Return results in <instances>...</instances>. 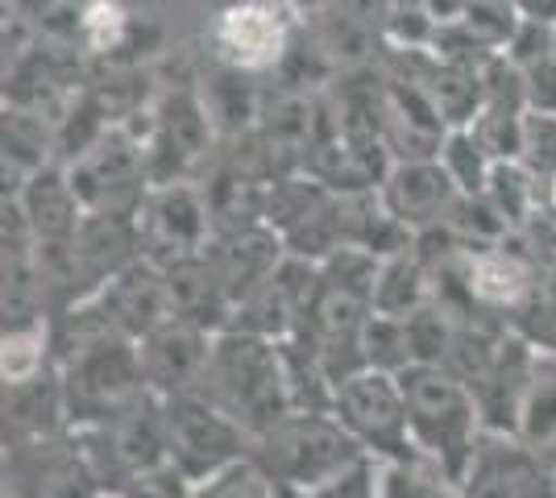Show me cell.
Returning a JSON list of instances; mask_svg holds the SVG:
<instances>
[{"label": "cell", "instance_id": "26", "mask_svg": "<svg viewBox=\"0 0 556 498\" xmlns=\"http://www.w3.org/2000/svg\"><path fill=\"white\" fill-rule=\"evenodd\" d=\"M424 304H432V270H428V261H424L416 245L403 250V254L382 258L378 283H374V311L407 320Z\"/></svg>", "mask_w": 556, "mask_h": 498}, {"label": "cell", "instance_id": "40", "mask_svg": "<svg viewBox=\"0 0 556 498\" xmlns=\"http://www.w3.org/2000/svg\"><path fill=\"white\" fill-rule=\"evenodd\" d=\"M416 4L424 9V17L437 25V29H453V25H465L473 0H416Z\"/></svg>", "mask_w": 556, "mask_h": 498}, {"label": "cell", "instance_id": "8", "mask_svg": "<svg viewBox=\"0 0 556 498\" xmlns=\"http://www.w3.org/2000/svg\"><path fill=\"white\" fill-rule=\"evenodd\" d=\"M166 420V465L179 470L191 486H204L212 477L229 474L232 465L254 457V436L225 416L220 407L195 395L163 399Z\"/></svg>", "mask_w": 556, "mask_h": 498}, {"label": "cell", "instance_id": "22", "mask_svg": "<svg viewBox=\"0 0 556 498\" xmlns=\"http://www.w3.org/2000/svg\"><path fill=\"white\" fill-rule=\"evenodd\" d=\"M54 432H71L59 366H50L34 379L4 382V445L38 440V436H54Z\"/></svg>", "mask_w": 556, "mask_h": 498}, {"label": "cell", "instance_id": "17", "mask_svg": "<svg viewBox=\"0 0 556 498\" xmlns=\"http://www.w3.org/2000/svg\"><path fill=\"white\" fill-rule=\"evenodd\" d=\"M316 286H320V266L287 254V261L278 266L275 274L237 308L232 324L245 332H257L266 341H291L303 329L307 311H312Z\"/></svg>", "mask_w": 556, "mask_h": 498}, {"label": "cell", "instance_id": "29", "mask_svg": "<svg viewBox=\"0 0 556 498\" xmlns=\"http://www.w3.org/2000/svg\"><path fill=\"white\" fill-rule=\"evenodd\" d=\"M362 357L370 370H387V374H403L407 366H416V345H412V324L399 316H382L374 311L366 336H362Z\"/></svg>", "mask_w": 556, "mask_h": 498}, {"label": "cell", "instance_id": "35", "mask_svg": "<svg viewBox=\"0 0 556 498\" xmlns=\"http://www.w3.org/2000/svg\"><path fill=\"white\" fill-rule=\"evenodd\" d=\"M195 498H282L270 477L257 470V461H241V465H232L229 474L212 477L204 486H195Z\"/></svg>", "mask_w": 556, "mask_h": 498}, {"label": "cell", "instance_id": "42", "mask_svg": "<svg viewBox=\"0 0 556 498\" xmlns=\"http://www.w3.org/2000/svg\"><path fill=\"white\" fill-rule=\"evenodd\" d=\"M548 208H553V216H556V183L548 188Z\"/></svg>", "mask_w": 556, "mask_h": 498}, {"label": "cell", "instance_id": "41", "mask_svg": "<svg viewBox=\"0 0 556 498\" xmlns=\"http://www.w3.org/2000/svg\"><path fill=\"white\" fill-rule=\"evenodd\" d=\"M337 9H345V13H353L357 22L374 25V29L382 34L387 17L394 13V0H337Z\"/></svg>", "mask_w": 556, "mask_h": 498}, {"label": "cell", "instance_id": "27", "mask_svg": "<svg viewBox=\"0 0 556 498\" xmlns=\"http://www.w3.org/2000/svg\"><path fill=\"white\" fill-rule=\"evenodd\" d=\"M486 195L490 204L498 208V216L507 220L510 229H523L528 220H532L540 208H544V200H548V191L544 183L535 179L528 166L519 163V158H507V163H494L486 179Z\"/></svg>", "mask_w": 556, "mask_h": 498}, {"label": "cell", "instance_id": "1", "mask_svg": "<svg viewBox=\"0 0 556 498\" xmlns=\"http://www.w3.org/2000/svg\"><path fill=\"white\" fill-rule=\"evenodd\" d=\"M54 332H59L54 366H59L63 395H67L71 427L100 424L150 391L138 341L96 329L79 311H63L54 320Z\"/></svg>", "mask_w": 556, "mask_h": 498}, {"label": "cell", "instance_id": "11", "mask_svg": "<svg viewBox=\"0 0 556 498\" xmlns=\"http://www.w3.org/2000/svg\"><path fill=\"white\" fill-rule=\"evenodd\" d=\"M4 498H109L75 432L4 445Z\"/></svg>", "mask_w": 556, "mask_h": 498}, {"label": "cell", "instance_id": "33", "mask_svg": "<svg viewBox=\"0 0 556 498\" xmlns=\"http://www.w3.org/2000/svg\"><path fill=\"white\" fill-rule=\"evenodd\" d=\"M519 163L544 183V191L556 183V113H535L523 117V142H519Z\"/></svg>", "mask_w": 556, "mask_h": 498}, {"label": "cell", "instance_id": "10", "mask_svg": "<svg viewBox=\"0 0 556 498\" xmlns=\"http://www.w3.org/2000/svg\"><path fill=\"white\" fill-rule=\"evenodd\" d=\"M134 225H138L141 258L154 266H179L187 258H200L216 238V220L200 179L150 188L134 213Z\"/></svg>", "mask_w": 556, "mask_h": 498}, {"label": "cell", "instance_id": "20", "mask_svg": "<svg viewBox=\"0 0 556 498\" xmlns=\"http://www.w3.org/2000/svg\"><path fill=\"white\" fill-rule=\"evenodd\" d=\"M532 366H535V345L510 329L507 336H503L494 361H490L478 379L469 382V391H473V399H478V411H482L486 436H503V440L515 436L519 407H523L528 379H532Z\"/></svg>", "mask_w": 556, "mask_h": 498}, {"label": "cell", "instance_id": "2", "mask_svg": "<svg viewBox=\"0 0 556 498\" xmlns=\"http://www.w3.org/2000/svg\"><path fill=\"white\" fill-rule=\"evenodd\" d=\"M200 395L212 399L225 416H232L254 440L295 411L282 345L237 329V324L216 332Z\"/></svg>", "mask_w": 556, "mask_h": 498}, {"label": "cell", "instance_id": "38", "mask_svg": "<svg viewBox=\"0 0 556 498\" xmlns=\"http://www.w3.org/2000/svg\"><path fill=\"white\" fill-rule=\"evenodd\" d=\"M116 498H195V486H191L179 470L163 465V470H154V474L138 477L125 495H116Z\"/></svg>", "mask_w": 556, "mask_h": 498}, {"label": "cell", "instance_id": "3", "mask_svg": "<svg viewBox=\"0 0 556 498\" xmlns=\"http://www.w3.org/2000/svg\"><path fill=\"white\" fill-rule=\"evenodd\" d=\"M399 382H403L412 440L419 457H428L432 465H441L444 474L462 482L478 445L486 440L482 411H478L469 382H462L444 366H407Z\"/></svg>", "mask_w": 556, "mask_h": 498}, {"label": "cell", "instance_id": "13", "mask_svg": "<svg viewBox=\"0 0 556 498\" xmlns=\"http://www.w3.org/2000/svg\"><path fill=\"white\" fill-rule=\"evenodd\" d=\"M71 311H79L88 324L125 336V341H146L150 332L166 324L175 316V299H170V279H166L163 266L154 261H134L125 266L116 279L96 291L92 299L75 304Z\"/></svg>", "mask_w": 556, "mask_h": 498}, {"label": "cell", "instance_id": "19", "mask_svg": "<svg viewBox=\"0 0 556 498\" xmlns=\"http://www.w3.org/2000/svg\"><path fill=\"white\" fill-rule=\"evenodd\" d=\"M378 195L391 208L394 220H403L419 238V233H428V229H437V225L448 220L462 191L448 179L441 158H407V163H394L387 170Z\"/></svg>", "mask_w": 556, "mask_h": 498}, {"label": "cell", "instance_id": "24", "mask_svg": "<svg viewBox=\"0 0 556 498\" xmlns=\"http://www.w3.org/2000/svg\"><path fill=\"white\" fill-rule=\"evenodd\" d=\"M510 440L523 452H532L535 461H548L556 452V354L535 349L528 395H523L519 424H515Z\"/></svg>", "mask_w": 556, "mask_h": 498}, {"label": "cell", "instance_id": "30", "mask_svg": "<svg viewBox=\"0 0 556 498\" xmlns=\"http://www.w3.org/2000/svg\"><path fill=\"white\" fill-rule=\"evenodd\" d=\"M441 166L448 170V179L457 183L462 195H482L486 191V179L494 170V158L486 154V145L473 138V129L462 125V129H448V138L441 145Z\"/></svg>", "mask_w": 556, "mask_h": 498}, {"label": "cell", "instance_id": "14", "mask_svg": "<svg viewBox=\"0 0 556 498\" xmlns=\"http://www.w3.org/2000/svg\"><path fill=\"white\" fill-rule=\"evenodd\" d=\"M370 316H374V299L366 291H353V286H341L320 274L312 311H307V320H303V329L295 336L320 357L328 379L341 382L353 370H366L362 336H366Z\"/></svg>", "mask_w": 556, "mask_h": 498}, {"label": "cell", "instance_id": "6", "mask_svg": "<svg viewBox=\"0 0 556 498\" xmlns=\"http://www.w3.org/2000/svg\"><path fill=\"white\" fill-rule=\"evenodd\" d=\"M84 445V457L100 477L104 495H125L138 477L154 474L166 465V420L163 399L154 391L138 395L129 407L113 411L109 420L88 427H71Z\"/></svg>", "mask_w": 556, "mask_h": 498}, {"label": "cell", "instance_id": "36", "mask_svg": "<svg viewBox=\"0 0 556 498\" xmlns=\"http://www.w3.org/2000/svg\"><path fill=\"white\" fill-rule=\"evenodd\" d=\"M503 54H507L519 72H528V67H535V63L553 59L556 54V25L519 17V25H515V34H510V42H507Z\"/></svg>", "mask_w": 556, "mask_h": 498}, {"label": "cell", "instance_id": "5", "mask_svg": "<svg viewBox=\"0 0 556 498\" xmlns=\"http://www.w3.org/2000/svg\"><path fill=\"white\" fill-rule=\"evenodd\" d=\"M141 138L154 188L204 179L220 145V129L212 120L200 84H170L150 95V104L141 108Z\"/></svg>", "mask_w": 556, "mask_h": 498}, {"label": "cell", "instance_id": "16", "mask_svg": "<svg viewBox=\"0 0 556 498\" xmlns=\"http://www.w3.org/2000/svg\"><path fill=\"white\" fill-rule=\"evenodd\" d=\"M216 332L187 320V316H170L166 324L150 332L141 341V370H146V386L159 399H175V395H195L208 374V357Z\"/></svg>", "mask_w": 556, "mask_h": 498}, {"label": "cell", "instance_id": "32", "mask_svg": "<svg viewBox=\"0 0 556 498\" xmlns=\"http://www.w3.org/2000/svg\"><path fill=\"white\" fill-rule=\"evenodd\" d=\"M510 329L519 332L523 341H532L535 349L556 354V266L540 274L528 304L510 316Z\"/></svg>", "mask_w": 556, "mask_h": 498}, {"label": "cell", "instance_id": "21", "mask_svg": "<svg viewBox=\"0 0 556 498\" xmlns=\"http://www.w3.org/2000/svg\"><path fill=\"white\" fill-rule=\"evenodd\" d=\"M4 200H17V208L25 213L42 250L67 245L75 238V229H79V220H84V204L71 191L67 166L63 163H50L42 170H34L22 188L13 191V195H4Z\"/></svg>", "mask_w": 556, "mask_h": 498}, {"label": "cell", "instance_id": "28", "mask_svg": "<svg viewBox=\"0 0 556 498\" xmlns=\"http://www.w3.org/2000/svg\"><path fill=\"white\" fill-rule=\"evenodd\" d=\"M59 354V332H54V316L47 320H29V324H13L4 329V354H0V370L4 382L34 379L54 366Z\"/></svg>", "mask_w": 556, "mask_h": 498}, {"label": "cell", "instance_id": "31", "mask_svg": "<svg viewBox=\"0 0 556 498\" xmlns=\"http://www.w3.org/2000/svg\"><path fill=\"white\" fill-rule=\"evenodd\" d=\"M382 498H462V486L428 457H416V461L382 465Z\"/></svg>", "mask_w": 556, "mask_h": 498}, {"label": "cell", "instance_id": "25", "mask_svg": "<svg viewBox=\"0 0 556 498\" xmlns=\"http://www.w3.org/2000/svg\"><path fill=\"white\" fill-rule=\"evenodd\" d=\"M528 461H532V452H523L515 440L486 436L473 452L465 477L457 482L462 498H519L523 495Z\"/></svg>", "mask_w": 556, "mask_h": 498}, {"label": "cell", "instance_id": "9", "mask_svg": "<svg viewBox=\"0 0 556 498\" xmlns=\"http://www.w3.org/2000/svg\"><path fill=\"white\" fill-rule=\"evenodd\" d=\"M332 416L382 465H399V461H416L419 457L416 440H412V420H407V399H403L399 374L370 370V366L353 370L332 391Z\"/></svg>", "mask_w": 556, "mask_h": 498}, {"label": "cell", "instance_id": "37", "mask_svg": "<svg viewBox=\"0 0 556 498\" xmlns=\"http://www.w3.org/2000/svg\"><path fill=\"white\" fill-rule=\"evenodd\" d=\"M300 498H382V465L374 457H366L362 465H353L341 477H332V482H325V486H316V490H307Z\"/></svg>", "mask_w": 556, "mask_h": 498}, {"label": "cell", "instance_id": "34", "mask_svg": "<svg viewBox=\"0 0 556 498\" xmlns=\"http://www.w3.org/2000/svg\"><path fill=\"white\" fill-rule=\"evenodd\" d=\"M523 117L519 108H490L482 104V113L473 117V138L486 145V154L494 163H507V158H519V142H523Z\"/></svg>", "mask_w": 556, "mask_h": 498}, {"label": "cell", "instance_id": "23", "mask_svg": "<svg viewBox=\"0 0 556 498\" xmlns=\"http://www.w3.org/2000/svg\"><path fill=\"white\" fill-rule=\"evenodd\" d=\"M200 92L208 100V113L216 120V129H220V142L250 138L262 113H266V100H270L257 88V75L232 72V67H220V63H212V72H204Z\"/></svg>", "mask_w": 556, "mask_h": 498}, {"label": "cell", "instance_id": "7", "mask_svg": "<svg viewBox=\"0 0 556 498\" xmlns=\"http://www.w3.org/2000/svg\"><path fill=\"white\" fill-rule=\"evenodd\" d=\"M63 166H67L71 191L79 195L84 213L134 216L146 200V191L154 188L150 163H146L141 117L113 120L100 138H92Z\"/></svg>", "mask_w": 556, "mask_h": 498}, {"label": "cell", "instance_id": "39", "mask_svg": "<svg viewBox=\"0 0 556 498\" xmlns=\"http://www.w3.org/2000/svg\"><path fill=\"white\" fill-rule=\"evenodd\" d=\"M523 88H528V108H535V113H556V54L523 72Z\"/></svg>", "mask_w": 556, "mask_h": 498}, {"label": "cell", "instance_id": "15", "mask_svg": "<svg viewBox=\"0 0 556 498\" xmlns=\"http://www.w3.org/2000/svg\"><path fill=\"white\" fill-rule=\"evenodd\" d=\"M378 113H382V142H387L394 163L441 154L444 138H448V120L441 117L432 92L419 84L416 75H382Z\"/></svg>", "mask_w": 556, "mask_h": 498}, {"label": "cell", "instance_id": "12", "mask_svg": "<svg viewBox=\"0 0 556 498\" xmlns=\"http://www.w3.org/2000/svg\"><path fill=\"white\" fill-rule=\"evenodd\" d=\"M295 17L287 4L275 0H241L216 13L208 29V54L212 63L232 67V72L266 75L278 72L287 50L295 42Z\"/></svg>", "mask_w": 556, "mask_h": 498}, {"label": "cell", "instance_id": "18", "mask_svg": "<svg viewBox=\"0 0 556 498\" xmlns=\"http://www.w3.org/2000/svg\"><path fill=\"white\" fill-rule=\"evenodd\" d=\"M204 258H208L212 274H216V283H220L232 316H237V308L287 261V241L262 220V225H241V229L216 233L204 250Z\"/></svg>", "mask_w": 556, "mask_h": 498}, {"label": "cell", "instance_id": "4", "mask_svg": "<svg viewBox=\"0 0 556 498\" xmlns=\"http://www.w3.org/2000/svg\"><path fill=\"white\" fill-rule=\"evenodd\" d=\"M366 457L370 452L357 445V436L332 411H291L254 440L257 470L275 482L282 498L307 495L362 465Z\"/></svg>", "mask_w": 556, "mask_h": 498}]
</instances>
